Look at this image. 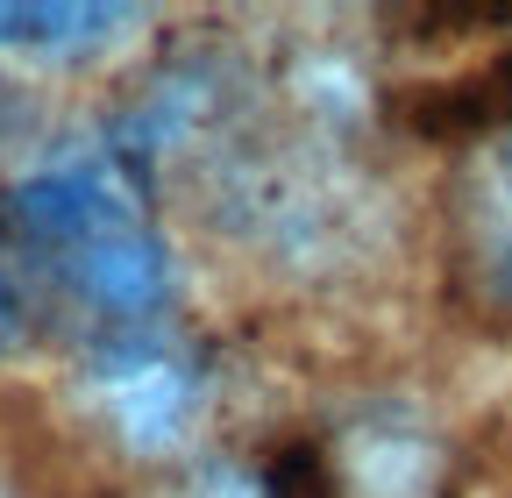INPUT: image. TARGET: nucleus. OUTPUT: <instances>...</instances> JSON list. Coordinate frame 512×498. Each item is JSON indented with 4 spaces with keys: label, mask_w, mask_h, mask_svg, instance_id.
<instances>
[{
    "label": "nucleus",
    "mask_w": 512,
    "mask_h": 498,
    "mask_svg": "<svg viewBox=\"0 0 512 498\" xmlns=\"http://www.w3.org/2000/svg\"><path fill=\"white\" fill-rule=\"evenodd\" d=\"M29 242L72 278L86 299H100L107 314H150L164 299V249L136 221L107 178L93 171H57L15 200Z\"/></svg>",
    "instance_id": "1"
},
{
    "label": "nucleus",
    "mask_w": 512,
    "mask_h": 498,
    "mask_svg": "<svg viewBox=\"0 0 512 498\" xmlns=\"http://www.w3.org/2000/svg\"><path fill=\"white\" fill-rule=\"evenodd\" d=\"M448 264L456 292L491 321H512V114L470 136L448 185Z\"/></svg>",
    "instance_id": "2"
},
{
    "label": "nucleus",
    "mask_w": 512,
    "mask_h": 498,
    "mask_svg": "<svg viewBox=\"0 0 512 498\" xmlns=\"http://www.w3.org/2000/svg\"><path fill=\"white\" fill-rule=\"evenodd\" d=\"M121 22V8H0V43H93Z\"/></svg>",
    "instance_id": "3"
},
{
    "label": "nucleus",
    "mask_w": 512,
    "mask_h": 498,
    "mask_svg": "<svg viewBox=\"0 0 512 498\" xmlns=\"http://www.w3.org/2000/svg\"><path fill=\"white\" fill-rule=\"evenodd\" d=\"M192 498H271V484H249V477H207Z\"/></svg>",
    "instance_id": "4"
},
{
    "label": "nucleus",
    "mask_w": 512,
    "mask_h": 498,
    "mask_svg": "<svg viewBox=\"0 0 512 498\" xmlns=\"http://www.w3.org/2000/svg\"><path fill=\"white\" fill-rule=\"evenodd\" d=\"M8 342H22V299H15V285L0 278V349Z\"/></svg>",
    "instance_id": "5"
}]
</instances>
